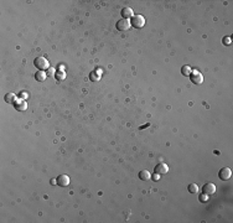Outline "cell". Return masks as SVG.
Here are the masks:
<instances>
[{
    "label": "cell",
    "instance_id": "obj_18",
    "mask_svg": "<svg viewBox=\"0 0 233 223\" xmlns=\"http://www.w3.org/2000/svg\"><path fill=\"white\" fill-rule=\"evenodd\" d=\"M222 42L224 43V45H231L232 43V40H231V37H223V40H222Z\"/></svg>",
    "mask_w": 233,
    "mask_h": 223
},
{
    "label": "cell",
    "instance_id": "obj_10",
    "mask_svg": "<svg viewBox=\"0 0 233 223\" xmlns=\"http://www.w3.org/2000/svg\"><path fill=\"white\" fill-rule=\"evenodd\" d=\"M122 16L123 19H129V18H133L134 16V14H133V9H130V7H123L122 9Z\"/></svg>",
    "mask_w": 233,
    "mask_h": 223
},
{
    "label": "cell",
    "instance_id": "obj_19",
    "mask_svg": "<svg viewBox=\"0 0 233 223\" xmlns=\"http://www.w3.org/2000/svg\"><path fill=\"white\" fill-rule=\"evenodd\" d=\"M55 68H52V67H50L49 68V72H47V76H55Z\"/></svg>",
    "mask_w": 233,
    "mask_h": 223
},
{
    "label": "cell",
    "instance_id": "obj_21",
    "mask_svg": "<svg viewBox=\"0 0 233 223\" xmlns=\"http://www.w3.org/2000/svg\"><path fill=\"white\" fill-rule=\"evenodd\" d=\"M56 182H57V180H56V179H52V180H51V183H52V185H55Z\"/></svg>",
    "mask_w": 233,
    "mask_h": 223
},
{
    "label": "cell",
    "instance_id": "obj_12",
    "mask_svg": "<svg viewBox=\"0 0 233 223\" xmlns=\"http://www.w3.org/2000/svg\"><path fill=\"white\" fill-rule=\"evenodd\" d=\"M46 77H47V73L43 72V71H39V72L35 73V78H36L37 82H43L45 79H46Z\"/></svg>",
    "mask_w": 233,
    "mask_h": 223
},
{
    "label": "cell",
    "instance_id": "obj_5",
    "mask_svg": "<svg viewBox=\"0 0 233 223\" xmlns=\"http://www.w3.org/2000/svg\"><path fill=\"white\" fill-rule=\"evenodd\" d=\"M218 176H220V179L222 181H227V180L231 179V176H232V170L229 167H223V169H221V170H220Z\"/></svg>",
    "mask_w": 233,
    "mask_h": 223
},
{
    "label": "cell",
    "instance_id": "obj_11",
    "mask_svg": "<svg viewBox=\"0 0 233 223\" xmlns=\"http://www.w3.org/2000/svg\"><path fill=\"white\" fill-rule=\"evenodd\" d=\"M139 179L141 181H149L150 179H151V174H150L148 170H143L139 172Z\"/></svg>",
    "mask_w": 233,
    "mask_h": 223
},
{
    "label": "cell",
    "instance_id": "obj_14",
    "mask_svg": "<svg viewBox=\"0 0 233 223\" xmlns=\"http://www.w3.org/2000/svg\"><path fill=\"white\" fill-rule=\"evenodd\" d=\"M101 78V71H93L91 72V74H89V79H91L92 82H97Z\"/></svg>",
    "mask_w": 233,
    "mask_h": 223
},
{
    "label": "cell",
    "instance_id": "obj_8",
    "mask_svg": "<svg viewBox=\"0 0 233 223\" xmlns=\"http://www.w3.org/2000/svg\"><path fill=\"white\" fill-rule=\"evenodd\" d=\"M202 191H204V194H206V195H213L216 192V186L211 182H207L204 185V187H202Z\"/></svg>",
    "mask_w": 233,
    "mask_h": 223
},
{
    "label": "cell",
    "instance_id": "obj_9",
    "mask_svg": "<svg viewBox=\"0 0 233 223\" xmlns=\"http://www.w3.org/2000/svg\"><path fill=\"white\" fill-rule=\"evenodd\" d=\"M169 171V167H168V165L166 164H157L156 166H155V174H157V175H164V174H166Z\"/></svg>",
    "mask_w": 233,
    "mask_h": 223
},
{
    "label": "cell",
    "instance_id": "obj_16",
    "mask_svg": "<svg viewBox=\"0 0 233 223\" xmlns=\"http://www.w3.org/2000/svg\"><path fill=\"white\" fill-rule=\"evenodd\" d=\"M191 72H192V70H191L190 66H182V68H181V73H182L184 76H190Z\"/></svg>",
    "mask_w": 233,
    "mask_h": 223
},
{
    "label": "cell",
    "instance_id": "obj_1",
    "mask_svg": "<svg viewBox=\"0 0 233 223\" xmlns=\"http://www.w3.org/2000/svg\"><path fill=\"white\" fill-rule=\"evenodd\" d=\"M34 65H35L36 68H39L40 71H45V70H49V68H50V63H49L47 58H45V57H42V56L35 58Z\"/></svg>",
    "mask_w": 233,
    "mask_h": 223
},
{
    "label": "cell",
    "instance_id": "obj_17",
    "mask_svg": "<svg viewBox=\"0 0 233 223\" xmlns=\"http://www.w3.org/2000/svg\"><path fill=\"white\" fill-rule=\"evenodd\" d=\"M198 199H200L201 202L206 203V202L208 201V195H206V194H201V195H200V197H198Z\"/></svg>",
    "mask_w": 233,
    "mask_h": 223
},
{
    "label": "cell",
    "instance_id": "obj_7",
    "mask_svg": "<svg viewBox=\"0 0 233 223\" xmlns=\"http://www.w3.org/2000/svg\"><path fill=\"white\" fill-rule=\"evenodd\" d=\"M56 180H57V185H58V186L66 187V186L70 185V177H68L67 175H60Z\"/></svg>",
    "mask_w": 233,
    "mask_h": 223
},
{
    "label": "cell",
    "instance_id": "obj_6",
    "mask_svg": "<svg viewBox=\"0 0 233 223\" xmlns=\"http://www.w3.org/2000/svg\"><path fill=\"white\" fill-rule=\"evenodd\" d=\"M14 107H15V109L19 112H24L27 109V102L25 99H16V102L14 103Z\"/></svg>",
    "mask_w": 233,
    "mask_h": 223
},
{
    "label": "cell",
    "instance_id": "obj_22",
    "mask_svg": "<svg viewBox=\"0 0 233 223\" xmlns=\"http://www.w3.org/2000/svg\"><path fill=\"white\" fill-rule=\"evenodd\" d=\"M153 177H154V179H155V180H157V179H159V176H157V174H155V175H154V176H153Z\"/></svg>",
    "mask_w": 233,
    "mask_h": 223
},
{
    "label": "cell",
    "instance_id": "obj_15",
    "mask_svg": "<svg viewBox=\"0 0 233 223\" xmlns=\"http://www.w3.org/2000/svg\"><path fill=\"white\" fill-rule=\"evenodd\" d=\"M187 191H189L190 194H197L198 186L196 185V183H191V185H189V187H187Z\"/></svg>",
    "mask_w": 233,
    "mask_h": 223
},
{
    "label": "cell",
    "instance_id": "obj_13",
    "mask_svg": "<svg viewBox=\"0 0 233 223\" xmlns=\"http://www.w3.org/2000/svg\"><path fill=\"white\" fill-rule=\"evenodd\" d=\"M16 99H18V97H16V94H15V93H7L5 96V102L6 103H15V102H16Z\"/></svg>",
    "mask_w": 233,
    "mask_h": 223
},
{
    "label": "cell",
    "instance_id": "obj_3",
    "mask_svg": "<svg viewBox=\"0 0 233 223\" xmlns=\"http://www.w3.org/2000/svg\"><path fill=\"white\" fill-rule=\"evenodd\" d=\"M190 78H191V82L195 83V84H201L204 82V76H202L201 72L198 71H192L191 74H190Z\"/></svg>",
    "mask_w": 233,
    "mask_h": 223
},
{
    "label": "cell",
    "instance_id": "obj_4",
    "mask_svg": "<svg viewBox=\"0 0 233 223\" xmlns=\"http://www.w3.org/2000/svg\"><path fill=\"white\" fill-rule=\"evenodd\" d=\"M115 26H117V30H119V31H126V30H129V27L132 25H130V21L129 20L122 19V20L117 21V25Z\"/></svg>",
    "mask_w": 233,
    "mask_h": 223
},
{
    "label": "cell",
    "instance_id": "obj_20",
    "mask_svg": "<svg viewBox=\"0 0 233 223\" xmlns=\"http://www.w3.org/2000/svg\"><path fill=\"white\" fill-rule=\"evenodd\" d=\"M20 98L21 99H25V98H27V94L26 93H20Z\"/></svg>",
    "mask_w": 233,
    "mask_h": 223
},
{
    "label": "cell",
    "instance_id": "obj_2",
    "mask_svg": "<svg viewBox=\"0 0 233 223\" xmlns=\"http://www.w3.org/2000/svg\"><path fill=\"white\" fill-rule=\"evenodd\" d=\"M130 25L134 26L135 29H141L143 26L145 25V19H144V16H141V15H134V16L132 18Z\"/></svg>",
    "mask_w": 233,
    "mask_h": 223
}]
</instances>
